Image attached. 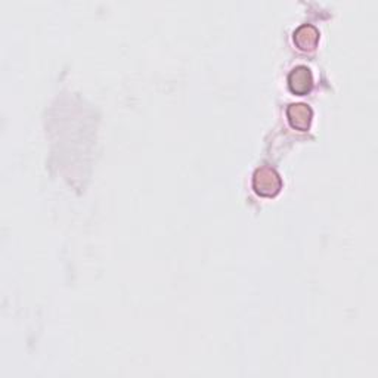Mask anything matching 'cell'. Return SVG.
Masks as SVG:
<instances>
[{
	"instance_id": "6da1fadb",
	"label": "cell",
	"mask_w": 378,
	"mask_h": 378,
	"mask_svg": "<svg viewBox=\"0 0 378 378\" xmlns=\"http://www.w3.org/2000/svg\"><path fill=\"white\" fill-rule=\"evenodd\" d=\"M283 188V180L278 171L271 166H262L254 171L253 189L261 197H275Z\"/></svg>"
},
{
	"instance_id": "7a4b0ae2",
	"label": "cell",
	"mask_w": 378,
	"mask_h": 378,
	"mask_svg": "<svg viewBox=\"0 0 378 378\" xmlns=\"http://www.w3.org/2000/svg\"><path fill=\"white\" fill-rule=\"evenodd\" d=\"M312 108L306 104H291L287 108V118L290 126L300 132L309 131L312 123Z\"/></svg>"
},
{
	"instance_id": "3957f363",
	"label": "cell",
	"mask_w": 378,
	"mask_h": 378,
	"mask_svg": "<svg viewBox=\"0 0 378 378\" xmlns=\"http://www.w3.org/2000/svg\"><path fill=\"white\" fill-rule=\"evenodd\" d=\"M288 88L294 95H308L313 88V75L305 66H299L288 75Z\"/></svg>"
},
{
	"instance_id": "277c9868",
	"label": "cell",
	"mask_w": 378,
	"mask_h": 378,
	"mask_svg": "<svg viewBox=\"0 0 378 378\" xmlns=\"http://www.w3.org/2000/svg\"><path fill=\"white\" fill-rule=\"evenodd\" d=\"M319 31L315 26L303 24L294 31L296 46L303 52H313L318 46Z\"/></svg>"
}]
</instances>
